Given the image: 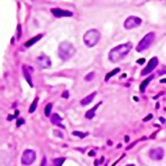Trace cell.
<instances>
[{"mask_svg": "<svg viewBox=\"0 0 166 166\" xmlns=\"http://www.w3.org/2000/svg\"><path fill=\"white\" fill-rule=\"evenodd\" d=\"M133 48V43L128 42L125 44L118 45L116 47H113L112 50L109 52V61H111L112 63H117V62H120L121 60H123L126 56L129 54V52Z\"/></svg>", "mask_w": 166, "mask_h": 166, "instance_id": "6da1fadb", "label": "cell"}, {"mask_svg": "<svg viewBox=\"0 0 166 166\" xmlns=\"http://www.w3.org/2000/svg\"><path fill=\"white\" fill-rule=\"evenodd\" d=\"M75 54V47L70 42H63L58 46V56L62 61H69Z\"/></svg>", "mask_w": 166, "mask_h": 166, "instance_id": "7a4b0ae2", "label": "cell"}, {"mask_svg": "<svg viewBox=\"0 0 166 166\" xmlns=\"http://www.w3.org/2000/svg\"><path fill=\"white\" fill-rule=\"evenodd\" d=\"M101 39V34L98 29H89L83 36V42L88 47H93Z\"/></svg>", "mask_w": 166, "mask_h": 166, "instance_id": "3957f363", "label": "cell"}, {"mask_svg": "<svg viewBox=\"0 0 166 166\" xmlns=\"http://www.w3.org/2000/svg\"><path fill=\"white\" fill-rule=\"evenodd\" d=\"M154 40H155V33L154 32L146 34L137 45V48H136L137 52H144V51L148 50L150 47V45L154 43Z\"/></svg>", "mask_w": 166, "mask_h": 166, "instance_id": "277c9868", "label": "cell"}, {"mask_svg": "<svg viewBox=\"0 0 166 166\" xmlns=\"http://www.w3.org/2000/svg\"><path fill=\"white\" fill-rule=\"evenodd\" d=\"M35 160H36V153H35V150H33V149L24 150L22 156V165H26V166L32 165L34 162H35Z\"/></svg>", "mask_w": 166, "mask_h": 166, "instance_id": "5b68a950", "label": "cell"}, {"mask_svg": "<svg viewBox=\"0 0 166 166\" xmlns=\"http://www.w3.org/2000/svg\"><path fill=\"white\" fill-rule=\"evenodd\" d=\"M141 24V19L137 16H129L123 22V27L126 29H134V28L138 27Z\"/></svg>", "mask_w": 166, "mask_h": 166, "instance_id": "8992f818", "label": "cell"}, {"mask_svg": "<svg viewBox=\"0 0 166 166\" xmlns=\"http://www.w3.org/2000/svg\"><path fill=\"white\" fill-rule=\"evenodd\" d=\"M36 62H37V65L39 66V69H42V70L48 69L52 65V61H51L50 56H47L46 54H40L37 57Z\"/></svg>", "mask_w": 166, "mask_h": 166, "instance_id": "52a82bcc", "label": "cell"}, {"mask_svg": "<svg viewBox=\"0 0 166 166\" xmlns=\"http://www.w3.org/2000/svg\"><path fill=\"white\" fill-rule=\"evenodd\" d=\"M158 65V58L157 57H153L149 62H148V64H147V66L145 67L144 70L141 71V75H146V74H149L152 73L154 70H155L156 67Z\"/></svg>", "mask_w": 166, "mask_h": 166, "instance_id": "ba28073f", "label": "cell"}, {"mask_svg": "<svg viewBox=\"0 0 166 166\" xmlns=\"http://www.w3.org/2000/svg\"><path fill=\"white\" fill-rule=\"evenodd\" d=\"M51 11H52V14L55 17H57V18H60V17H72L73 16L72 11L63 10L61 8H52Z\"/></svg>", "mask_w": 166, "mask_h": 166, "instance_id": "9c48e42d", "label": "cell"}, {"mask_svg": "<svg viewBox=\"0 0 166 166\" xmlns=\"http://www.w3.org/2000/svg\"><path fill=\"white\" fill-rule=\"evenodd\" d=\"M149 157L156 161H161L162 158L164 157V149L163 148H155L152 149L149 152Z\"/></svg>", "mask_w": 166, "mask_h": 166, "instance_id": "30bf717a", "label": "cell"}, {"mask_svg": "<svg viewBox=\"0 0 166 166\" xmlns=\"http://www.w3.org/2000/svg\"><path fill=\"white\" fill-rule=\"evenodd\" d=\"M32 67H28L27 65H24L22 66V73H24V77L26 78V81L29 83L30 87H33V82H32V78H30V74L28 72H32Z\"/></svg>", "mask_w": 166, "mask_h": 166, "instance_id": "8fae6325", "label": "cell"}, {"mask_svg": "<svg viewBox=\"0 0 166 166\" xmlns=\"http://www.w3.org/2000/svg\"><path fill=\"white\" fill-rule=\"evenodd\" d=\"M51 121H52V123H54V125H57V126H60V127H62V128H65V126L62 125V117L60 116L58 113L52 115V117H51Z\"/></svg>", "mask_w": 166, "mask_h": 166, "instance_id": "7c38bea8", "label": "cell"}, {"mask_svg": "<svg viewBox=\"0 0 166 166\" xmlns=\"http://www.w3.org/2000/svg\"><path fill=\"white\" fill-rule=\"evenodd\" d=\"M97 95V92H92L91 94H89V95H87L84 99L81 100V105H90L91 102H92V100L94 99V97Z\"/></svg>", "mask_w": 166, "mask_h": 166, "instance_id": "4fadbf2b", "label": "cell"}, {"mask_svg": "<svg viewBox=\"0 0 166 166\" xmlns=\"http://www.w3.org/2000/svg\"><path fill=\"white\" fill-rule=\"evenodd\" d=\"M99 105H101V102L97 103V105H94L92 109H90V110H89L88 112L85 113V118H87V119H92V118L94 117V115H95V110L99 108Z\"/></svg>", "mask_w": 166, "mask_h": 166, "instance_id": "5bb4252c", "label": "cell"}, {"mask_svg": "<svg viewBox=\"0 0 166 166\" xmlns=\"http://www.w3.org/2000/svg\"><path fill=\"white\" fill-rule=\"evenodd\" d=\"M42 37H43V34H39V35H37V36H35L34 38L27 40V42H26V44H25V46H26V47H29V46H32V45H34L35 43H36V42H38V40L42 38Z\"/></svg>", "mask_w": 166, "mask_h": 166, "instance_id": "9a60e30c", "label": "cell"}, {"mask_svg": "<svg viewBox=\"0 0 166 166\" xmlns=\"http://www.w3.org/2000/svg\"><path fill=\"white\" fill-rule=\"evenodd\" d=\"M153 79H154V75H152V77H149V78L146 79L145 81H143V83L140 84V91H141V92H144L145 90H146V87L149 84V82L152 81V80H153Z\"/></svg>", "mask_w": 166, "mask_h": 166, "instance_id": "2e32d148", "label": "cell"}, {"mask_svg": "<svg viewBox=\"0 0 166 166\" xmlns=\"http://www.w3.org/2000/svg\"><path fill=\"white\" fill-rule=\"evenodd\" d=\"M119 72H120V69H119V67L115 69L113 71H111L110 73H108V74H107V77H105V81H109V80H110V78H112L113 75H116L117 73H119Z\"/></svg>", "mask_w": 166, "mask_h": 166, "instance_id": "e0dca14e", "label": "cell"}, {"mask_svg": "<svg viewBox=\"0 0 166 166\" xmlns=\"http://www.w3.org/2000/svg\"><path fill=\"white\" fill-rule=\"evenodd\" d=\"M65 162V158L64 157H61V158H55L53 160V165L54 166H62V164Z\"/></svg>", "mask_w": 166, "mask_h": 166, "instance_id": "ac0fdd59", "label": "cell"}, {"mask_svg": "<svg viewBox=\"0 0 166 166\" xmlns=\"http://www.w3.org/2000/svg\"><path fill=\"white\" fill-rule=\"evenodd\" d=\"M37 103H38V98H36V99L33 101V103L30 105V108H29V112H30V113H33L34 111L36 110V108H37Z\"/></svg>", "mask_w": 166, "mask_h": 166, "instance_id": "d6986e66", "label": "cell"}, {"mask_svg": "<svg viewBox=\"0 0 166 166\" xmlns=\"http://www.w3.org/2000/svg\"><path fill=\"white\" fill-rule=\"evenodd\" d=\"M52 107H53V105H52V103H48V105H46V108H45V116H46V117L51 116V110H52Z\"/></svg>", "mask_w": 166, "mask_h": 166, "instance_id": "ffe728a7", "label": "cell"}, {"mask_svg": "<svg viewBox=\"0 0 166 166\" xmlns=\"http://www.w3.org/2000/svg\"><path fill=\"white\" fill-rule=\"evenodd\" d=\"M93 78H94V72H90L89 74L85 75V80H87V81H91Z\"/></svg>", "mask_w": 166, "mask_h": 166, "instance_id": "44dd1931", "label": "cell"}, {"mask_svg": "<svg viewBox=\"0 0 166 166\" xmlns=\"http://www.w3.org/2000/svg\"><path fill=\"white\" fill-rule=\"evenodd\" d=\"M73 135H74V136H79V137H81V138L88 136V134H81L80 131H73Z\"/></svg>", "mask_w": 166, "mask_h": 166, "instance_id": "7402d4cb", "label": "cell"}, {"mask_svg": "<svg viewBox=\"0 0 166 166\" xmlns=\"http://www.w3.org/2000/svg\"><path fill=\"white\" fill-rule=\"evenodd\" d=\"M162 74H166V66H163L161 71L157 72V75H162Z\"/></svg>", "mask_w": 166, "mask_h": 166, "instance_id": "603a6c76", "label": "cell"}, {"mask_svg": "<svg viewBox=\"0 0 166 166\" xmlns=\"http://www.w3.org/2000/svg\"><path fill=\"white\" fill-rule=\"evenodd\" d=\"M40 166H47V158L46 157H43V161H42Z\"/></svg>", "mask_w": 166, "mask_h": 166, "instance_id": "cb8c5ba5", "label": "cell"}, {"mask_svg": "<svg viewBox=\"0 0 166 166\" xmlns=\"http://www.w3.org/2000/svg\"><path fill=\"white\" fill-rule=\"evenodd\" d=\"M22 123H24V119H19V120L17 121V126L19 127V126H22Z\"/></svg>", "mask_w": 166, "mask_h": 166, "instance_id": "d4e9b609", "label": "cell"}, {"mask_svg": "<svg viewBox=\"0 0 166 166\" xmlns=\"http://www.w3.org/2000/svg\"><path fill=\"white\" fill-rule=\"evenodd\" d=\"M153 118V115H149L148 117H146V118H144V121H148L149 119H152Z\"/></svg>", "mask_w": 166, "mask_h": 166, "instance_id": "484cf974", "label": "cell"}, {"mask_svg": "<svg viewBox=\"0 0 166 166\" xmlns=\"http://www.w3.org/2000/svg\"><path fill=\"white\" fill-rule=\"evenodd\" d=\"M63 98H65V99L69 98V91H65V92L63 93Z\"/></svg>", "mask_w": 166, "mask_h": 166, "instance_id": "4316f807", "label": "cell"}, {"mask_svg": "<svg viewBox=\"0 0 166 166\" xmlns=\"http://www.w3.org/2000/svg\"><path fill=\"white\" fill-rule=\"evenodd\" d=\"M144 62H145V60H144V58H140V60H138V63H139V64H143V63H144Z\"/></svg>", "mask_w": 166, "mask_h": 166, "instance_id": "83f0119b", "label": "cell"}, {"mask_svg": "<svg viewBox=\"0 0 166 166\" xmlns=\"http://www.w3.org/2000/svg\"><path fill=\"white\" fill-rule=\"evenodd\" d=\"M160 120H161L162 122H165V119H164V118H160Z\"/></svg>", "mask_w": 166, "mask_h": 166, "instance_id": "f1b7e54d", "label": "cell"}, {"mask_svg": "<svg viewBox=\"0 0 166 166\" xmlns=\"http://www.w3.org/2000/svg\"><path fill=\"white\" fill-rule=\"evenodd\" d=\"M161 82H162V83H164V82H166V80H161Z\"/></svg>", "mask_w": 166, "mask_h": 166, "instance_id": "f546056e", "label": "cell"}, {"mask_svg": "<svg viewBox=\"0 0 166 166\" xmlns=\"http://www.w3.org/2000/svg\"><path fill=\"white\" fill-rule=\"evenodd\" d=\"M126 166H135L134 164H128V165H126Z\"/></svg>", "mask_w": 166, "mask_h": 166, "instance_id": "4dcf8cb0", "label": "cell"}]
</instances>
